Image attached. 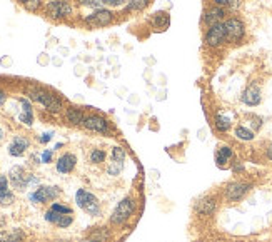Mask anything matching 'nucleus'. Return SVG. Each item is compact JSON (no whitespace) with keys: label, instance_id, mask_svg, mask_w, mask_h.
<instances>
[{"label":"nucleus","instance_id":"1","mask_svg":"<svg viewBox=\"0 0 272 242\" xmlns=\"http://www.w3.org/2000/svg\"><path fill=\"white\" fill-rule=\"evenodd\" d=\"M29 97L33 102L42 105L45 111L50 112V114H59V112L62 111V100H60L57 96H54L52 92H48V90L40 89V87H32V89H29Z\"/></svg>","mask_w":272,"mask_h":242},{"label":"nucleus","instance_id":"2","mask_svg":"<svg viewBox=\"0 0 272 242\" xmlns=\"http://www.w3.org/2000/svg\"><path fill=\"white\" fill-rule=\"evenodd\" d=\"M75 204L80 207L82 210H85L89 215L92 217H99L102 209H100V202L92 192L85 191V189H79L77 194H75Z\"/></svg>","mask_w":272,"mask_h":242},{"label":"nucleus","instance_id":"3","mask_svg":"<svg viewBox=\"0 0 272 242\" xmlns=\"http://www.w3.org/2000/svg\"><path fill=\"white\" fill-rule=\"evenodd\" d=\"M134 212H135V200L132 197H126L117 204V207L111 215V222L114 226H124L134 215Z\"/></svg>","mask_w":272,"mask_h":242},{"label":"nucleus","instance_id":"4","mask_svg":"<svg viewBox=\"0 0 272 242\" xmlns=\"http://www.w3.org/2000/svg\"><path fill=\"white\" fill-rule=\"evenodd\" d=\"M225 35L229 44H239L245 37V24L239 17H229L224 20Z\"/></svg>","mask_w":272,"mask_h":242},{"label":"nucleus","instance_id":"5","mask_svg":"<svg viewBox=\"0 0 272 242\" xmlns=\"http://www.w3.org/2000/svg\"><path fill=\"white\" fill-rule=\"evenodd\" d=\"M45 12L54 20H64L74 14V7L70 5L69 0H52L45 5Z\"/></svg>","mask_w":272,"mask_h":242},{"label":"nucleus","instance_id":"6","mask_svg":"<svg viewBox=\"0 0 272 242\" xmlns=\"http://www.w3.org/2000/svg\"><path fill=\"white\" fill-rule=\"evenodd\" d=\"M204 42H206L207 47H212V48H217V47H221V45H224L225 42H227L224 22L215 24V25H212V27L207 29L206 35H204Z\"/></svg>","mask_w":272,"mask_h":242},{"label":"nucleus","instance_id":"7","mask_svg":"<svg viewBox=\"0 0 272 242\" xmlns=\"http://www.w3.org/2000/svg\"><path fill=\"white\" fill-rule=\"evenodd\" d=\"M252 189V184L242 182V180H236V182H230L225 185L224 189V197L229 200V202H239L242 200L247 192Z\"/></svg>","mask_w":272,"mask_h":242},{"label":"nucleus","instance_id":"8","mask_svg":"<svg viewBox=\"0 0 272 242\" xmlns=\"http://www.w3.org/2000/svg\"><path fill=\"white\" fill-rule=\"evenodd\" d=\"M114 20V14L107 9H96L90 15L84 17V22L90 27H107Z\"/></svg>","mask_w":272,"mask_h":242},{"label":"nucleus","instance_id":"9","mask_svg":"<svg viewBox=\"0 0 272 242\" xmlns=\"http://www.w3.org/2000/svg\"><path fill=\"white\" fill-rule=\"evenodd\" d=\"M84 127L87 130H92V132H99V134L104 135H111L112 134V127L111 122H109L105 117L92 114V115H85L84 120Z\"/></svg>","mask_w":272,"mask_h":242},{"label":"nucleus","instance_id":"10","mask_svg":"<svg viewBox=\"0 0 272 242\" xmlns=\"http://www.w3.org/2000/svg\"><path fill=\"white\" fill-rule=\"evenodd\" d=\"M60 195V189L55 185H40L35 192L29 195L30 202L33 204H45L48 200H55Z\"/></svg>","mask_w":272,"mask_h":242},{"label":"nucleus","instance_id":"11","mask_svg":"<svg viewBox=\"0 0 272 242\" xmlns=\"http://www.w3.org/2000/svg\"><path fill=\"white\" fill-rule=\"evenodd\" d=\"M240 100L247 107H257L260 102H262V92H260V87L257 82H251V84L245 87L242 96H240Z\"/></svg>","mask_w":272,"mask_h":242},{"label":"nucleus","instance_id":"12","mask_svg":"<svg viewBox=\"0 0 272 242\" xmlns=\"http://www.w3.org/2000/svg\"><path fill=\"white\" fill-rule=\"evenodd\" d=\"M29 177H30V174H25V169L22 167V165H15L9 172L10 184H12L14 189H17V191H25V189L29 187L30 185Z\"/></svg>","mask_w":272,"mask_h":242},{"label":"nucleus","instance_id":"13","mask_svg":"<svg viewBox=\"0 0 272 242\" xmlns=\"http://www.w3.org/2000/svg\"><path fill=\"white\" fill-rule=\"evenodd\" d=\"M224 20H225V9L224 7H217V5L206 10V14H204V17H202V22L207 29L212 27L215 24H221V22H224Z\"/></svg>","mask_w":272,"mask_h":242},{"label":"nucleus","instance_id":"14","mask_svg":"<svg viewBox=\"0 0 272 242\" xmlns=\"http://www.w3.org/2000/svg\"><path fill=\"white\" fill-rule=\"evenodd\" d=\"M29 147H30V141L25 135H15L12 142L9 144V154L12 157H20L24 156Z\"/></svg>","mask_w":272,"mask_h":242},{"label":"nucleus","instance_id":"15","mask_svg":"<svg viewBox=\"0 0 272 242\" xmlns=\"http://www.w3.org/2000/svg\"><path fill=\"white\" fill-rule=\"evenodd\" d=\"M215 210H217V200L214 197H202L195 202V212L199 215L209 217V215L215 214Z\"/></svg>","mask_w":272,"mask_h":242},{"label":"nucleus","instance_id":"16","mask_svg":"<svg viewBox=\"0 0 272 242\" xmlns=\"http://www.w3.org/2000/svg\"><path fill=\"white\" fill-rule=\"evenodd\" d=\"M75 165H77V157H75L74 154L67 152L59 157L57 164H55V169H57L59 174H70L75 169Z\"/></svg>","mask_w":272,"mask_h":242},{"label":"nucleus","instance_id":"17","mask_svg":"<svg viewBox=\"0 0 272 242\" xmlns=\"http://www.w3.org/2000/svg\"><path fill=\"white\" fill-rule=\"evenodd\" d=\"M169 24H171V17H169V14L164 12V10H159V12H154L150 15V25H152L154 29L164 30L169 27Z\"/></svg>","mask_w":272,"mask_h":242},{"label":"nucleus","instance_id":"18","mask_svg":"<svg viewBox=\"0 0 272 242\" xmlns=\"http://www.w3.org/2000/svg\"><path fill=\"white\" fill-rule=\"evenodd\" d=\"M18 102H20V105H22V111H20V114H18V120H20V122H24L25 126H32V124H33L32 104H30L27 99H20Z\"/></svg>","mask_w":272,"mask_h":242},{"label":"nucleus","instance_id":"19","mask_svg":"<svg viewBox=\"0 0 272 242\" xmlns=\"http://www.w3.org/2000/svg\"><path fill=\"white\" fill-rule=\"evenodd\" d=\"M234 157V150L229 145H221L215 152V162H217L219 167H225V164Z\"/></svg>","mask_w":272,"mask_h":242},{"label":"nucleus","instance_id":"20","mask_svg":"<svg viewBox=\"0 0 272 242\" xmlns=\"http://www.w3.org/2000/svg\"><path fill=\"white\" fill-rule=\"evenodd\" d=\"M65 119H67V122L72 124V126H84L85 114L77 107H69L65 111Z\"/></svg>","mask_w":272,"mask_h":242},{"label":"nucleus","instance_id":"21","mask_svg":"<svg viewBox=\"0 0 272 242\" xmlns=\"http://www.w3.org/2000/svg\"><path fill=\"white\" fill-rule=\"evenodd\" d=\"M214 127H215V130L222 132V134H224V132H229L230 127H232V119H230L227 114H224V112H219L214 119Z\"/></svg>","mask_w":272,"mask_h":242},{"label":"nucleus","instance_id":"22","mask_svg":"<svg viewBox=\"0 0 272 242\" xmlns=\"http://www.w3.org/2000/svg\"><path fill=\"white\" fill-rule=\"evenodd\" d=\"M24 239H25V234L20 229L2 230L0 232V242H22Z\"/></svg>","mask_w":272,"mask_h":242},{"label":"nucleus","instance_id":"23","mask_svg":"<svg viewBox=\"0 0 272 242\" xmlns=\"http://www.w3.org/2000/svg\"><path fill=\"white\" fill-rule=\"evenodd\" d=\"M234 135H236V139H239V141H242V142H251V141H254L256 132L245 126H237L234 129Z\"/></svg>","mask_w":272,"mask_h":242},{"label":"nucleus","instance_id":"24","mask_svg":"<svg viewBox=\"0 0 272 242\" xmlns=\"http://www.w3.org/2000/svg\"><path fill=\"white\" fill-rule=\"evenodd\" d=\"M149 3H150V0H129L127 10H129V12H142Z\"/></svg>","mask_w":272,"mask_h":242},{"label":"nucleus","instance_id":"25","mask_svg":"<svg viewBox=\"0 0 272 242\" xmlns=\"http://www.w3.org/2000/svg\"><path fill=\"white\" fill-rule=\"evenodd\" d=\"M124 171V162H119V161H111V164L107 165V174L112 177H117L120 176Z\"/></svg>","mask_w":272,"mask_h":242},{"label":"nucleus","instance_id":"26","mask_svg":"<svg viewBox=\"0 0 272 242\" xmlns=\"http://www.w3.org/2000/svg\"><path fill=\"white\" fill-rule=\"evenodd\" d=\"M111 157H112V161L126 162V157H127L126 149H122V147H120V145L112 147V150H111Z\"/></svg>","mask_w":272,"mask_h":242},{"label":"nucleus","instance_id":"27","mask_svg":"<svg viewBox=\"0 0 272 242\" xmlns=\"http://www.w3.org/2000/svg\"><path fill=\"white\" fill-rule=\"evenodd\" d=\"M89 159H90L92 164H102V162L105 161V152L102 149H92L90 150Z\"/></svg>","mask_w":272,"mask_h":242},{"label":"nucleus","instance_id":"28","mask_svg":"<svg viewBox=\"0 0 272 242\" xmlns=\"http://www.w3.org/2000/svg\"><path fill=\"white\" fill-rule=\"evenodd\" d=\"M247 120H249V126H251V130L257 132L260 127H262V117L256 115V114H247Z\"/></svg>","mask_w":272,"mask_h":242},{"label":"nucleus","instance_id":"29","mask_svg":"<svg viewBox=\"0 0 272 242\" xmlns=\"http://www.w3.org/2000/svg\"><path fill=\"white\" fill-rule=\"evenodd\" d=\"M18 2H20L27 10H30V12H35V10H39L40 5H42V0H18Z\"/></svg>","mask_w":272,"mask_h":242},{"label":"nucleus","instance_id":"30","mask_svg":"<svg viewBox=\"0 0 272 242\" xmlns=\"http://www.w3.org/2000/svg\"><path fill=\"white\" fill-rule=\"evenodd\" d=\"M15 202V195L12 191L5 192V194H0V206H12Z\"/></svg>","mask_w":272,"mask_h":242},{"label":"nucleus","instance_id":"31","mask_svg":"<svg viewBox=\"0 0 272 242\" xmlns=\"http://www.w3.org/2000/svg\"><path fill=\"white\" fill-rule=\"evenodd\" d=\"M52 210H55V212H60V214H72V209L69 206H64V204L60 202H54L50 207Z\"/></svg>","mask_w":272,"mask_h":242},{"label":"nucleus","instance_id":"32","mask_svg":"<svg viewBox=\"0 0 272 242\" xmlns=\"http://www.w3.org/2000/svg\"><path fill=\"white\" fill-rule=\"evenodd\" d=\"M9 179H7L3 174H0V194H5V192H9Z\"/></svg>","mask_w":272,"mask_h":242},{"label":"nucleus","instance_id":"33","mask_svg":"<svg viewBox=\"0 0 272 242\" xmlns=\"http://www.w3.org/2000/svg\"><path fill=\"white\" fill-rule=\"evenodd\" d=\"M80 5H89V7H96V9H100L102 0H77Z\"/></svg>","mask_w":272,"mask_h":242},{"label":"nucleus","instance_id":"34","mask_svg":"<svg viewBox=\"0 0 272 242\" xmlns=\"http://www.w3.org/2000/svg\"><path fill=\"white\" fill-rule=\"evenodd\" d=\"M52 137H54V132H45V134H42L39 137V142L40 144H47L52 141Z\"/></svg>","mask_w":272,"mask_h":242},{"label":"nucleus","instance_id":"35","mask_svg":"<svg viewBox=\"0 0 272 242\" xmlns=\"http://www.w3.org/2000/svg\"><path fill=\"white\" fill-rule=\"evenodd\" d=\"M126 0H102V3L105 5H111V7H120Z\"/></svg>","mask_w":272,"mask_h":242},{"label":"nucleus","instance_id":"36","mask_svg":"<svg viewBox=\"0 0 272 242\" xmlns=\"http://www.w3.org/2000/svg\"><path fill=\"white\" fill-rule=\"evenodd\" d=\"M42 162L44 164H48V162H52V150H44L42 154Z\"/></svg>","mask_w":272,"mask_h":242},{"label":"nucleus","instance_id":"37","mask_svg":"<svg viewBox=\"0 0 272 242\" xmlns=\"http://www.w3.org/2000/svg\"><path fill=\"white\" fill-rule=\"evenodd\" d=\"M212 2H214V5H217V7H229L230 0H212Z\"/></svg>","mask_w":272,"mask_h":242},{"label":"nucleus","instance_id":"38","mask_svg":"<svg viewBox=\"0 0 272 242\" xmlns=\"http://www.w3.org/2000/svg\"><path fill=\"white\" fill-rule=\"evenodd\" d=\"M5 100H7V94L3 92L2 89H0V105H3V104H5Z\"/></svg>","mask_w":272,"mask_h":242},{"label":"nucleus","instance_id":"39","mask_svg":"<svg viewBox=\"0 0 272 242\" xmlns=\"http://www.w3.org/2000/svg\"><path fill=\"white\" fill-rule=\"evenodd\" d=\"M232 171H234V172H242V171H244V165H242V164H236V165L232 167Z\"/></svg>","mask_w":272,"mask_h":242},{"label":"nucleus","instance_id":"40","mask_svg":"<svg viewBox=\"0 0 272 242\" xmlns=\"http://www.w3.org/2000/svg\"><path fill=\"white\" fill-rule=\"evenodd\" d=\"M266 156H267V159H269V161L272 162V145L267 147V150H266Z\"/></svg>","mask_w":272,"mask_h":242},{"label":"nucleus","instance_id":"41","mask_svg":"<svg viewBox=\"0 0 272 242\" xmlns=\"http://www.w3.org/2000/svg\"><path fill=\"white\" fill-rule=\"evenodd\" d=\"M3 226H5V221H3L2 214H0V229H2V227H3Z\"/></svg>","mask_w":272,"mask_h":242},{"label":"nucleus","instance_id":"42","mask_svg":"<svg viewBox=\"0 0 272 242\" xmlns=\"http://www.w3.org/2000/svg\"><path fill=\"white\" fill-rule=\"evenodd\" d=\"M3 135H5V132H3V129L0 127V141H2V139H3Z\"/></svg>","mask_w":272,"mask_h":242}]
</instances>
